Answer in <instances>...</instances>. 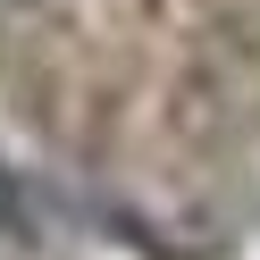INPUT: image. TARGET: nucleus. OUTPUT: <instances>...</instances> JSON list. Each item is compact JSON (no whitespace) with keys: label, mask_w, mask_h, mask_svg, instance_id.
<instances>
[{"label":"nucleus","mask_w":260,"mask_h":260,"mask_svg":"<svg viewBox=\"0 0 260 260\" xmlns=\"http://www.w3.org/2000/svg\"><path fill=\"white\" fill-rule=\"evenodd\" d=\"M17 9H25V0H17Z\"/></svg>","instance_id":"nucleus-1"}]
</instances>
